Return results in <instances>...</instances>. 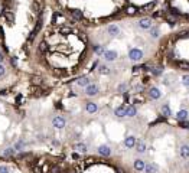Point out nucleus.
I'll return each instance as SVG.
<instances>
[{"instance_id": "f257e3e1", "label": "nucleus", "mask_w": 189, "mask_h": 173, "mask_svg": "<svg viewBox=\"0 0 189 173\" xmlns=\"http://www.w3.org/2000/svg\"><path fill=\"white\" fill-rule=\"evenodd\" d=\"M142 58H143V52H142L140 49H137V48H131V49L129 51V59H130V61H133V62H139V61H142Z\"/></svg>"}, {"instance_id": "f03ea898", "label": "nucleus", "mask_w": 189, "mask_h": 173, "mask_svg": "<svg viewBox=\"0 0 189 173\" xmlns=\"http://www.w3.org/2000/svg\"><path fill=\"white\" fill-rule=\"evenodd\" d=\"M85 94L88 95V97H94V95H97L98 94V85H96V84H88L87 86H85Z\"/></svg>"}, {"instance_id": "7ed1b4c3", "label": "nucleus", "mask_w": 189, "mask_h": 173, "mask_svg": "<svg viewBox=\"0 0 189 173\" xmlns=\"http://www.w3.org/2000/svg\"><path fill=\"white\" fill-rule=\"evenodd\" d=\"M152 26H153V20H152L150 18H143V19L139 20V28L143 29V30H147V29H150Z\"/></svg>"}, {"instance_id": "20e7f679", "label": "nucleus", "mask_w": 189, "mask_h": 173, "mask_svg": "<svg viewBox=\"0 0 189 173\" xmlns=\"http://www.w3.org/2000/svg\"><path fill=\"white\" fill-rule=\"evenodd\" d=\"M65 124H66V121H65V118L61 117V116H56V117L52 120V126H54L55 128H58V130H62V128L65 127Z\"/></svg>"}, {"instance_id": "39448f33", "label": "nucleus", "mask_w": 189, "mask_h": 173, "mask_svg": "<svg viewBox=\"0 0 189 173\" xmlns=\"http://www.w3.org/2000/svg\"><path fill=\"white\" fill-rule=\"evenodd\" d=\"M98 154L103 156V157H108V156H111V147L107 146V144H101V146L98 147Z\"/></svg>"}, {"instance_id": "423d86ee", "label": "nucleus", "mask_w": 189, "mask_h": 173, "mask_svg": "<svg viewBox=\"0 0 189 173\" xmlns=\"http://www.w3.org/2000/svg\"><path fill=\"white\" fill-rule=\"evenodd\" d=\"M103 56H104L106 61L111 62V61H116V59H117V52H116V51H104Z\"/></svg>"}, {"instance_id": "0eeeda50", "label": "nucleus", "mask_w": 189, "mask_h": 173, "mask_svg": "<svg viewBox=\"0 0 189 173\" xmlns=\"http://www.w3.org/2000/svg\"><path fill=\"white\" fill-rule=\"evenodd\" d=\"M157 170H159V167H157V164H154V163L144 164V167H143V172H144V173H157Z\"/></svg>"}, {"instance_id": "6e6552de", "label": "nucleus", "mask_w": 189, "mask_h": 173, "mask_svg": "<svg viewBox=\"0 0 189 173\" xmlns=\"http://www.w3.org/2000/svg\"><path fill=\"white\" fill-rule=\"evenodd\" d=\"M136 137L134 136H129V137H126L124 139V146L127 147V149H133L134 146H136Z\"/></svg>"}, {"instance_id": "1a4fd4ad", "label": "nucleus", "mask_w": 189, "mask_h": 173, "mask_svg": "<svg viewBox=\"0 0 189 173\" xmlns=\"http://www.w3.org/2000/svg\"><path fill=\"white\" fill-rule=\"evenodd\" d=\"M149 97L152 98V100H159L160 97H162V93H160V90H157V88H150L149 90Z\"/></svg>"}, {"instance_id": "9d476101", "label": "nucleus", "mask_w": 189, "mask_h": 173, "mask_svg": "<svg viewBox=\"0 0 189 173\" xmlns=\"http://www.w3.org/2000/svg\"><path fill=\"white\" fill-rule=\"evenodd\" d=\"M107 32H108L110 36H117V35L120 33V28H119L117 25H110V26L107 28Z\"/></svg>"}, {"instance_id": "9b49d317", "label": "nucleus", "mask_w": 189, "mask_h": 173, "mask_svg": "<svg viewBox=\"0 0 189 173\" xmlns=\"http://www.w3.org/2000/svg\"><path fill=\"white\" fill-rule=\"evenodd\" d=\"M85 110L89 113V114H94V113H97V110H98V107H97V104L96 103H87V105H85Z\"/></svg>"}, {"instance_id": "f8f14e48", "label": "nucleus", "mask_w": 189, "mask_h": 173, "mask_svg": "<svg viewBox=\"0 0 189 173\" xmlns=\"http://www.w3.org/2000/svg\"><path fill=\"white\" fill-rule=\"evenodd\" d=\"M114 114H116L119 118L126 117V105H120V107H117V108L114 110Z\"/></svg>"}, {"instance_id": "ddd939ff", "label": "nucleus", "mask_w": 189, "mask_h": 173, "mask_svg": "<svg viewBox=\"0 0 189 173\" xmlns=\"http://www.w3.org/2000/svg\"><path fill=\"white\" fill-rule=\"evenodd\" d=\"M144 164H146V163H144L142 159H136V160H134V163H133V166H134V169H136L137 172H143Z\"/></svg>"}, {"instance_id": "4468645a", "label": "nucleus", "mask_w": 189, "mask_h": 173, "mask_svg": "<svg viewBox=\"0 0 189 173\" xmlns=\"http://www.w3.org/2000/svg\"><path fill=\"white\" fill-rule=\"evenodd\" d=\"M136 114H137V110H136L134 105H129V107H126V117H134Z\"/></svg>"}, {"instance_id": "2eb2a0df", "label": "nucleus", "mask_w": 189, "mask_h": 173, "mask_svg": "<svg viewBox=\"0 0 189 173\" xmlns=\"http://www.w3.org/2000/svg\"><path fill=\"white\" fill-rule=\"evenodd\" d=\"M188 117H189V111H186V110H180V111H177V114H176V118H177L179 121L188 120Z\"/></svg>"}, {"instance_id": "dca6fc26", "label": "nucleus", "mask_w": 189, "mask_h": 173, "mask_svg": "<svg viewBox=\"0 0 189 173\" xmlns=\"http://www.w3.org/2000/svg\"><path fill=\"white\" fill-rule=\"evenodd\" d=\"M74 149H75L77 151H79V153H85V151L88 150V147H87L85 143H75V144H74Z\"/></svg>"}, {"instance_id": "f3484780", "label": "nucleus", "mask_w": 189, "mask_h": 173, "mask_svg": "<svg viewBox=\"0 0 189 173\" xmlns=\"http://www.w3.org/2000/svg\"><path fill=\"white\" fill-rule=\"evenodd\" d=\"M136 151L137 153H144L146 151V143L144 141H136Z\"/></svg>"}, {"instance_id": "a211bd4d", "label": "nucleus", "mask_w": 189, "mask_h": 173, "mask_svg": "<svg viewBox=\"0 0 189 173\" xmlns=\"http://www.w3.org/2000/svg\"><path fill=\"white\" fill-rule=\"evenodd\" d=\"M71 15H72V18L77 19V20H81V19L84 18V15H82V12H81L79 9H72V10H71Z\"/></svg>"}, {"instance_id": "6ab92c4d", "label": "nucleus", "mask_w": 189, "mask_h": 173, "mask_svg": "<svg viewBox=\"0 0 189 173\" xmlns=\"http://www.w3.org/2000/svg\"><path fill=\"white\" fill-rule=\"evenodd\" d=\"M77 84H78L79 86H87V85L89 84V78H88V76H81V78L77 79Z\"/></svg>"}, {"instance_id": "aec40b11", "label": "nucleus", "mask_w": 189, "mask_h": 173, "mask_svg": "<svg viewBox=\"0 0 189 173\" xmlns=\"http://www.w3.org/2000/svg\"><path fill=\"white\" fill-rule=\"evenodd\" d=\"M162 116H163V117H170V116H172V110H170V107H169L167 104H165V105L162 107Z\"/></svg>"}, {"instance_id": "412c9836", "label": "nucleus", "mask_w": 189, "mask_h": 173, "mask_svg": "<svg viewBox=\"0 0 189 173\" xmlns=\"http://www.w3.org/2000/svg\"><path fill=\"white\" fill-rule=\"evenodd\" d=\"M15 154H16V150L13 147H7L3 150V156H6V157H13Z\"/></svg>"}, {"instance_id": "4be33fe9", "label": "nucleus", "mask_w": 189, "mask_h": 173, "mask_svg": "<svg viewBox=\"0 0 189 173\" xmlns=\"http://www.w3.org/2000/svg\"><path fill=\"white\" fill-rule=\"evenodd\" d=\"M180 156L182 157H189V146H186V144H183L182 147H180Z\"/></svg>"}, {"instance_id": "5701e85b", "label": "nucleus", "mask_w": 189, "mask_h": 173, "mask_svg": "<svg viewBox=\"0 0 189 173\" xmlns=\"http://www.w3.org/2000/svg\"><path fill=\"white\" fill-rule=\"evenodd\" d=\"M153 9H154V2H150V3H147V5H144V6L142 7L143 12H152Z\"/></svg>"}, {"instance_id": "b1692460", "label": "nucleus", "mask_w": 189, "mask_h": 173, "mask_svg": "<svg viewBox=\"0 0 189 173\" xmlns=\"http://www.w3.org/2000/svg\"><path fill=\"white\" fill-rule=\"evenodd\" d=\"M98 72H100V74H103V75H108V74H110V68H108L107 65H100Z\"/></svg>"}, {"instance_id": "393cba45", "label": "nucleus", "mask_w": 189, "mask_h": 173, "mask_svg": "<svg viewBox=\"0 0 189 173\" xmlns=\"http://www.w3.org/2000/svg\"><path fill=\"white\" fill-rule=\"evenodd\" d=\"M104 46H101V45H96V46H94V52H96L97 55H103L104 53Z\"/></svg>"}, {"instance_id": "a878e982", "label": "nucleus", "mask_w": 189, "mask_h": 173, "mask_svg": "<svg viewBox=\"0 0 189 173\" xmlns=\"http://www.w3.org/2000/svg\"><path fill=\"white\" fill-rule=\"evenodd\" d=\"M23 147H25V143H23L22 140H19V141H16V144L13 146V149H15V150H22Z\"/></svg>"}, {"instance_id": "bb28decb", "label": "nucleus", "mask_w": 189, "mask_h": 173, "mask_svg": "<svg viewBox=\"0 0 189 173\" xmlns=\"http://www.w3.org/2000/svg\"><path fill=\"white\" fill-rule=\"evenodd\" d=\"M180 81H182V84H183L185 86H189V75H182Z\"/></svg>"}, {"instance_id": "cd10ccee", "label": "nucleus", "mask_w": 189, "mask_h": 173, "mask_svg": "<svg viewBox=\"0 0 189 173\" xmlns=\"http://www.w3.org/2000/svg\"><path fill=\"white\" fill-rule=\"evenodd\" d=\"M126 12H127V15H136V13H137V9H136L134 6H129Z\"/></svg>"}, {"instance_id": "c85d7f7f", "label": "nucleus", "mask_w": 189, "mask_h": 173, "mask_svg": "<svg viewBox=\"0 0 189 173\" xmlns=\"http://www.w3.org/2000/svg\"><path fill=\"white\" fill-rule=\"evenodd\" d=\"M150 36H152L153 39H156V38L159 36V29H157V28H153L152 32H150Z\"/></svg>"}, {"instance_id": "c756f323", "label": "nucleus", "mask_w": 189, "mask_h": 173, "mask_svg": "<svg viewBox=\"0 0 189 173\" xmlns=\"http://www.w3.org/2000/svg\"><path fill=\"white\" fill-rule=\"evenodd\" d=\"M177 65H179V68H182V69H189V62H183V61H180Z\"/></svg>"}, {"instance_id": "7c9ffc66", "label": "nucleus", "mask_w": 189, "mask_h": 173, "mask_svg": "<svg viewBox=\"0 0 189 173\" xmlns=\"http://www.w3.org/2000/svg\"><path fill=\"white\" fill-rule=\"evenodd\" d=\"M179 126H180L182 128H189V121H186V120H182V121H179Z\"/></svg>"}, {"instance_id": "2f4dec72", "label": "nucleus", "mask_w": 189, "mask_h": 173, "mask_svg": "<svg viewBox=\"0 0 189 173\" xmlns=\"http://www.w3.org/2000/svg\"><path fill=\"white\" fill-rule=\"evenodd\" d=\"M152 72H153L154 75H157V76H159V75H162V72H163V71H162V68H153V69H152Z\"/></svg>"}, {"instance_id": "473e14b6", "label": "nucleus", "mask_w": 189, "mask_h": 173, "mask_svg": "<svg viewBox=\"0 0 189 173\" xmlns=\"http://www.w3.org/2000/svg\"><path fill=\"white\" fill-rule=\"evenodd\" d=\"M166 19L170 22V25H175V23H176V19H175L172 15H167V16H166Z\"/></svg>"}, {"instance_id": "72a5a7b5", "label": "nucleus", "mask_w": 189, "mask_h": 173, "mask_svg": "<svg viewBox=\"0 0 189 173\" xmlns=\"http://www.w3.org/2000/svg\"><path fill=\"white\" fill-rule=\"evenodd\" d=\"M0 173H10L7 166H0Z\"/></svg>"}, {"instance_id": "f704fd0d", "label": "nucleus", "mask_w": 189, "mask_h": 173, "mask_svg": "<svg viewBox=\"0 0 189 173\" xmlns=\"http://www.w3.org/2000/svg\"><path fill=\"white\" fill-rule=\"evenodd\" d=\"M5 75H6V68H5L2 64H0V78L5 76Z\"/></svg>"}, {"instance_id": "c9c22d12", "label": "nucleus", "mask_w": 189, "mask_h": 173, "mask_svg": "<svg viewBox=\"0 0 189 173\" xmlns=\"http://www.w3.org/2000/svg\"><path fill=\"white\" fill-rule=\"evenodd\" d=\"M39 51H41V52L46 51V42H41V43H39Z\"/></svg>"}, {"instance_id": "e433bc0d", "label": "nucleus", "mask_w": 189, "mask_h": 173, "mask_svg": "<svg viewBox=\"0 0 189 173\" xmlns=\"http://www.w3.org/2000/svg\"><path fill=\"white\" fill-rule=\"evenodd\" d=\"M170 10H172V15H175V16H179V15H182V13H180L177 9H175V7H172Z\"/></svg>"}, {"instance_id": "4c0bfd02", "label": "nucleus", "mask_w": 189, "mask_h": 173, "mask_svg": "<svg viewBox=\"0 0 189 173\" xmlns=\"http://www.w3.org/2000/svg\"><path fill=\"white\" fill-rule=\"evenodd\" d=\"M33 10H36V12H39V10H41V6H39V3H36V2L33 3Z\"/></svg>"}, {"instance_id": "58836bf2", "label": "nucleus", "mask_w": 189, "mask_h": 173, "mask_svg": "<svg viewBox=\"0 0 189 173\" xmlns=\"http://www.w3.org/2000/svg\"><path fill=\"white\" fill-rule=\"evenodd\" d=\"M61 33H71V29H69V28H62V29H61Z\"/></svg>"}, {"instance_id": "ea45409f", "label": "nucleus", "mask_w": 189, "mask_h": 173, "mask_svg": "<svg viewBox=\"0 0 189 173\" xmlns=\"http://www.w3.org/2000/svg\"><path fill=\"white\" fill-rule=\"evenodd\" d=\"M188 33H189L188 30H183V32H180V33H179V38H186V36H188Z\"/></svg>"}, {"instance_id": "a19ab883", "label": "nucleus", "mask_w": 189, "mask_h": 173, "mask_svg": "<svg viewBox=\"0 0 189 173\" xmlns=\"http://www.w3.org/2000/svg\"><path fill=\"white\" fill-rule=\"evenodd\" d=\"M51 173H61V169L55 166V167H52V170H51Z\"/></svg>"}, {"instance_id": "79ce46f5", "label": "nucleus", "mask_w": 189, "mask_h": 173, "mask_svg": "<svg viewBox=\"0 0 189 173\" xmlns=\"http://www.w3.org/2000/svg\"><path fill=\"white\" fill-rule=\"evenodd\" d=\"M10 64L16 66V65H18V58H12V61H10Z\"/></svg>"}, {"instance_id": "37998d69", "label": "nucleus", "mask_w": 189, "mask_h": 173, "mask_svg": "<svg viewBox=\"0 0 189 173\" xmlns=\"http://www.w3.org/2000/svg\"><path fill=\"white\" fill-rule=\"evenodd\" d=\"M119 91H126V85H123V84H121V85L119 86Z\"/></svg>"}, {"instance_id": "c03bdc74", "label": "nucleus", "mask_w": 189, "mask_h": 173, "mask_svg": "<svg viewBox=\"0 0 189 173\" xmlns=\"http://www.w3.org/2000/svg\"><path fill=\"white\" fill-rule=\"evenodd\" d=\"M3 61H5V55L0 52V64H3Z\"/></svg>"}, {"instance_id": "a18cd8bd", "label": "nucleus", "mask_w": 189, "mask_h": 173, "mask_svg": "<svg viewBox=\"0 0 189 173\" xmlns=\"http://www.w3.org/2000/svg\"><path fill=\"white\" fill-rule=\"evenodd\" d=\"M7 94V91L6 90H3V91H0V95H6Z\"/></svg>"}, {"instance_id": "49530a36", "label": "nucleus", "mask_w": 189, "mask_h": 173, "mask_svg": "<svg viewBox=\"0 0 189 173\" xmlns=\"http://www.w3.org/2000/svg\"><path fill=\"white\" fill-rule=\"evenodd\" d=\"M72 157H74V159H79V156H78L77 153H74V154H72Z\"/></svg>"}]
</instances>
